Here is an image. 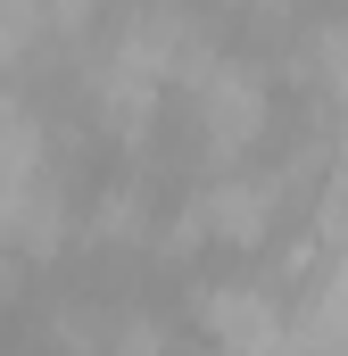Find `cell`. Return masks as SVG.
<instances>
[{
	"label": "cell",
	"mask_w": 348,
	"mask_h": 356,
	"mask_svg": "<svg viewBox=\"0 0 348 356\" xmlns=\"http://www.w3.org/2000/svg\"><path fill=\"white\" fill-rule=\"evenodd\" d=\"M166 124H182V158L191 175H216V166H249L274 149L282 133V75L274 58L249 42H216L166 99Z\"/></svg>",
	"instance_id": "6da1fadb"
},
{
	"label": "cell",
	"mask_w": 348,
	"mask_h": 356,
	"mask_svg": "<svg viewBox=\"0 0 348 356\" xmlns=\"http://www.w3.org/2000/svg\"><path fill=\"white\" fill-rule=\"evenodd\" d=\"M290 323V298L265 266H224L191 290V332L199 356H265Z\"/></svg>",
	"instance_id": "7a4b0ae2"
}]
</instances>
